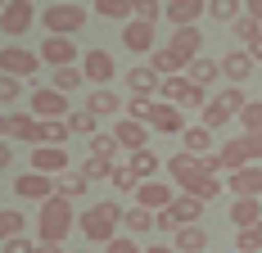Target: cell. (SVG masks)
I'll list each match as a JSON object with an SVG mask.
<instances>
[{
	"label": "cell",
	"instance_id": "5bb4252c",
	"mask_svg": "<svg viewBox=\"0 0 262 253\" xmlns=\"http://www.w3.org/2000/svg\"><path fill=\"white\" fill-rule=\"evenodd\" d=\"M163 50H167V54H177L185 68H190V64L199 59V27H177V32L167 36V46H163Z\"/></svg>",
	"mask_w": 262,
	"mask_h": 253
},
{
	"label": "cell",
	"instance_id": "91938a15",
	"mask_svg": "<svg viewBox=\"0 0 262 253\" xmlns=\"http://www.w3.org/2000/svg\"><path fill=\"white\" fill-rule=\"evenodd\" d=\"M86 253H91V249H86Z\"/></svg>",
	"mask_w": 262,
	"mask_h": 253
},
{
	"label": "cell",
	"instance_id": "e575fe53",
	"mask_svg": "<svg viewBox=\"0 0 262 253\" xmlns=\"http://www.w3.org/2000/svg\"><path fill=\"white\" fill-rule=\"evenodd\" d=\"M122 226H127L131 235H140V230H154V213H145V208H136V203H131L127 213H122Z\"/></svg>",
	"mask_w": 262,
	"mask_h": 253
},
{
	"label": "cell",
	"instance_id": "ac0fdd59",
	"mask_svg": "<svg viewBox=\"0 0 262 253\" xmlns=\"http://www.w3.org/2000/svg\"><path fill=\"white\" fill-rule=\"evenodd\" d=\"M199 14H208V0H172V5H163V18L172 27H194Z\"/></svg>",
	"mask_w": 262,
	"mask_h": 253
},
{
	"label": "cell",
	"instance_id": "8fae6325",
	"mask_svg": "<svg viewBox=\"0 0 262 253\" xmlns=\"http://www.w3.org/2000/svg\"><path fill=\"white\" fill-rule=\"evenodd\" d=\"M81 77H86V81H95V86L104 91V81H113V77H118L113 54H108V50H86V54H81Z\"/></svg>",
	"mask_w": 262,
	"mask_h": 253
},
{
	"label": "cell",
	"instance_id": "60d3db41",
	"mask_svg": "<svg viewBox=\"0 0 262 253\" xmlns=\"http://www.w3.org/2000/svg\"><path fill=\"white\" fill-rule=\"evenodd\" d=\"M18 235H23V217L14 208H0V244L5 240H18Z\"/></svg>",
	"mask_w": 262,
	"mask_h": 253
},
{
	"label": "cell",
	"instance_id": "f5cc1de1",
	"mask_svg": "<svg viewBox=\"0 0 262 253\" xmlns=\"http://www.w3.org/2000/svg\"><path fill=\"white\" fill-rule=\"evenodd\" d=\"M9 158H14V150H9V140H0V167H9Z\"/></svg>",
	"mask_w": 262,
	"mask_h": 253
},
{
	"label": "cell",
	"instance_id": "681fc988",
	"mask_svg": "<svg viewBox=\"0 0 262 253\" xmlns=\"http://www.w3.org/2000/svg\"><path fill=\"white\" fill-rule=\"evenodd\" d=\"M5 253H36V244L27 235H18V240H5Z\"/></svg>",
	"mask_w": 262,
	"mask_h": 253
},
{
	"label": "cell",
	"instance_id": "ee69618b",
	"mask_svg": "<svg viewBox=\"0 0 262 253\" xmlns=\"http://www.w3.org/2000/svg\"><path fill=\"white\" fill-rule=\"evenodd\" d=\"M231 32H235L239 41H244V50H249V46H253V41H258V36H262V23H253V18L244 14V18H239V23L231 27Z\"/></svg>",
	"mask_w": 262,
	"mask_h": 253
},
{
	"label": "cell",
	"instance_id": "f907efd6",
	"mask_svg": "<svg viewBox=\"0 0 262 253\" xmlns=\"http://www.w3.org/2000/svg\"><path fill=\"white\" fill-rule=\"evenodd\" d=\"M104 249H108V253H145V249H136L131 240H122V235H118V240H108Z\"/></svg>",
	"mask_w": 262,
	"mask_h": 253
},
{
	"label": "cell",
	"instance_id": "7bdbcfd3",
	"mask_svg": "<svg viewBox=\"0 0 262 253\" xmlns=\"http://www.w3.org/2000/svg\"><path fill=\"white\" fill-rule=\"evenodd\" d=\"M91 154H95V158H113V154H118L113 131H95V136H91Z\"/></svg>",
	"mask_w": 262,
	"mask_h": 253
},
{
	"label": "cell",
	"instance_id": "4316f807",
	"mask_svg": "<svg viewBox=\"0 0 262 253\" xmlns=\"http://www.w3.org/2000/svg\"><path fill=\"white\" fill-rule=\"evenodd\" d=\"M177 253H208V230L204 226H181L177 230Z\"/></svg>",
	"mask_w": 262,
	"mask_h": 253
},
{
	"label": "cell",
	"instance_id": "7a4b0ae2",
	"mask_svg": "<svg viewBox=\"0 0 262 253\" xmlns=\"http://www.w3.org/2000/svg\"><path fill=\"white\" fill-rule=\"evenodd\" d=\"M36 226H41V240L46 244H63V235L77 226V213H73V203L50 195V199L41 203V217H36Z\"/></svg>",
	"mask_w": 262,
	"mask_h": 253
},
{
	"label": "cell",
	"instance_id": "db71d44e",
	"mask_svg": "<svg viewBox=\"0 0 262 253\" xmlns=\"http://www.w3.org/2000/svg\"><path fill=\"white\" fill-rule=\"evenodd\" d=\"M36 253H68V249H63V244H46V240H41V244H36Z\"/></svg>",
	"mask_w": 262,
	"mask_h": 253
},
{
	"label": "cell",
	"instance_id": "f546056e",
	"mask_svg": "<svg viewBox=\"0 0 262 253\" xmlns=\"http://www.w3.org/2000/svg\"><path fill=\"white\" fill-rule=\"evenodd\" d=\"M54 195H59V199H81V195H86V177H81V172H63V177L54 181Z\"/></svg>",
	"mask_w": 262,
	"mask_h": 253
},
{
	"label": "cell",
	"instance_id": "30bf717a",
	"mask_svg": "<svg viewBox=\"0 0 262 253\" xmlns=\"http://www.w3.org/2000/svg\"><path fill=\"white\" fill-rule=\"evenodd\" d=\"M32 172L59 181L68 172V150H59V145H36V150H32Z\"/></svg>",
	"mask_w": 262,
	"mask_h": 253
},
{
	"label": "cell",
	"instance_id": "2e32d148",
	"mask_svg": "<svg viewBox=\"0 0 262 253\" xmlns=\"http://www.w3.org/2000/svg\"><path fill=\"white\" fill-rule=\"evenodd\" d=\"M158 86H163V77H158L149 64H140V68H127V91H131V100H154Z\"/></svg>",
	"mask_w": 262,
	"mask_h": 253
},
{
	"label": "cell",
	"instance_id": "7dc6e473",
	"mask_svg": "<svg viewBox=\"0 0 262 253\" xmlns=\"http://www.w3.org/2000/svg\"><path fill=\"white\" fill-rule=\"evenodd\" d=\"M18 95H23V81L0 73V104H18Z\"/></svg>",
	"mask_w": 262,
	"mask_h": 253
},
{
	"label": "cell",
	"instance_id": "603a6c76",
	"mask_svg": "<svg viewBox=\"0 0 262 253\" xmlns=\"http://www.w3.org/2000/svg\"><path fill=\"white\" fill-rule=\"evenodd\" d=\"M231 222H235V230H253L262 222V199H235L231 203Z\"/></svg>",
	"mask_w": 262,
	"mask_h": 253
},
{
	"label": "cell",
	"instance_id": "1f68e13d",
	"mask_svg": "<svg viewBox=\"0 0 262 253\" xmlns=\"http://www.w3.org/2000/svg\"><path fill=\"white\" fill-rule=\"evenodd\" d=\"M208 14L217 18V23H231V27H235L239 18H244V5H239V0H208Z\"/></svg>",
	"mask_w": 262,
	"mask_h": 253
},
{
	"label": "cell",
	"instance_id": "e0dca14e",
	"mask_svg": "<svg viewBox=\"0 0 262 253\" xmlns=\"http://www.w3.org/2000/svg\"><path fill=\"white\" fill-rule=\"evenodd\" d=\"M226 185L235 190V199H262V167H258V163H249V167L231 172Z\"/></svg>",
	"mask_w": 262,
	"mask_h": 253
},
{
	"label": "cell",
	"instance_id": "f6af8a7d",
	"mask_svg": "<svg viewBox=\"0 0 262 253\" xmlns=\"http://www.w3.org/2000/svg\"><path fill=\"white\" fill-rule=\"evenodd\" d=\"M108 185H113V190H136L140 181L127 172V163H113V172H108Z\"/></svg>",
	"mask_w": 262,
	"mask_h": 253
},
{
	"label": "cell",
	"instance_id": "9c48e42d",
	"mask_svg": "<svg viewBox=\"0 0 262 253\" xmlns=\"http://www.w3.org/2000/svg\"><path fill=\"white\" fill-rule=\"evenodd\" d=\"M172 199H177V195H172V185H167V181H140V185H136V208H145V213H163V208H172Z\"/></svg>",
	"mask_w": 262,
	"mask_h": 253
},
{
	"label": "cell",
	"instance_id": "8d00e7d4",
	"mask_svg": "<svg viewBox=\"0 0 262 253\" xmlns=\"http://www.w3.org/2000/svg\"><path fill=\"white\" fill-rule=\"evenodd\" d=\"M231 118H235V113H231L226 104L217 100V95H212V100L204 104V126H208V131H212V126H226V122H231Z\"/></svg>",
	"mask_w": 262,
	"mask_h": 253
},
{
	"label": "cell",
	"instance_id": "b9f144b4",
	"mask_svg": "<svg viewBox=\"0 0 262 253\" xmlns=\"http://www.w3.org/2000/svg\"><path fill=\"white\" fill-rule=\"evenodd\" d=\"M131 18H136V23H149V27H154L158 18H163V5H158V0H136Z\"/></svg>",
	"mask_w": 262,
	"mask_h": 253
},
{
	"label": "cell",
	"instance_id": "cb8c5ba5",
	"mask_svg": "<svg viewBox=\"0 0 262 253\" xmlns=\"http://www.w3.org/2000/svg\"><path fill=\"white\" fill-rule=\"evenodd\" d=\"M127 172H131L136 181H154V177H158V154H154V150L127 154Z\"/></svg>",
	"mask_w": 262,
	"mask_h": 253
},
{
	"label": "cell",
	"instance_id": "9f6ffc18",
	"mask_svg": "<svg viewBox=\"0 0 262 253\" xmlns=\"http://www.w3.org/2000/svg\"><path fill=\"white\" fill-rule=\"evenodd\" d=\"M145 253H177V249H167V244H154V249H145Z\"/></svg>",
	"mask_w": 262,
	"mask_h": 253
},
{
	"label": "cell",
	"instance_id": "11a10c76",
	"mask_svg": "<svg viewBox=\"0 0 262 253\" xmlns=\"http://www.w3.org/2000/svg\"><path fill=\"white\" fill-rule=\"evenodd\" d=\"M249 54H253V64H262V36L253 41V46H249Z\"/></svg>",
	"mask_w": 262,
	"mask_h": 253
},
{
	"label": "cell",
	"instance_id": "6f0895ef",
	"mask_svg": "<svg viewBox=\"0 0 262 253\" xmlns=\"http://www.w3.org/2000/svg\"><path fill=\"white\" fill-rule=\"evenodd\" d=\"M5 131H9V118H5V113H0V140H5Z\"/></svg>",
	"mask_w": 262,
	"mask_h": 253
},
{
	"label": "cell",
	"instance_id": "52a82bcc",
	"mask_svg": "<svg viewBox=\"0 0 262 253\" xmlns=\"http://www.w3.org/2000/svg\"><path fill=\"white\" fill-rule=\"evenodd\" d=\"M36 18H41V14H36L32 0H9V5L0 9V32H5V36H23Z\"/></svg>",
	"mask_w": 262,
	"mask_h": 253
},
{
	"label": "cell",
	"instance_id": "ab89813d",
	"mask_svg": "<svg viewBox=\"0 0 262 253\" xmlns=\"http://www.w3.org/2000/svg\"><path fill=\"white\" fill-rule=\"evenodd\" d=\"M239 126H244V136H262V104H258V100L244 104V113H239Z\"/></svg>",
	"mask_w": 262,
	"mask_h": 253
},
{
	"label": "cell",
	"instance_id": "484cf974",
	"mask_svg": "<svg viewBox=\"0 0 262 253\" xmlns=\"http://www.w3.org/2000/svg\"><path fill=\"white\" fill-rule=\"evenodd\" d=\"M181 140H185V154H194V158H208V154H212V131L204 122H199V126H185Z\"/></svg>",
	"mask_w": 262,
	"mask_h": 253
},
{
	"label": "cell",
	"instance_id": "f35d334b",
	"mask_svg": "<svg viewBox=\"0 0 262 253\" xmlns=\"http://www.w3.org/2000/svg\"><path fill=\"white\" fill-rule=\"evenodd\" d=\"M68 131L73 136H95V113L91 109H73L68 113Z\"/></svg>",
	"mask_w": 262,
	"mask_h": 253
},
{
	"label": "cell",
	"instance_id": "4fadbf2b",
	"mask_svg": "<svg viewBox=\"0 0 262 253\" xmlns=\"http://www.w3.org/2000/svg\"><path fill=\"white\" fill-rule=\"evenodd\" d=\"M145 126H154V131H163V136H177V131H185V113H181V109H172V104H163V100H154V104H149Z\"/></svg>",
	"mask_w": 262,
	"mask_h": 253
},
{
	"label": "cell",
	"instance_id": "d590c367",
	"mask_svg": "<svg viewBox=\"0 0 262 253\" xmlns=\"http://www.w3.org/2000/svg\"><path fill=\"white\" fill-rule=\"evenodd\" d=\"M185 195H194V199H199V203L217 199V195H222V177H212V172H208V177H199V181H194V185H190Z\"/></svg>",
	"mask_w": 262,
	"mask_h": 253
},
{
	"label": "cell",
	"instance_id": "7402d4cb",
	"mask_svg": "<svg viewBox=\"0 0 262 253\" xmlns=\"http://www.w3.org/2000/svg\"><path fill=\"white\" fill-rule=\"evenodd\" d=\"M122 41H127V50H136V54H145V50L154 54V27L131 18V23H122Z\"/></svg>",
	"mask_w": 262,
	"mask_h": 253
},
{
	"label": "cell",
	"instance_id": "5b68a950",
	"mask_svg": "<svg viewBox=\"0 0 262 253\" xmlns=\"http://www.w3.org/2000/svg\"><path fill=\"white\" fill-rule=\"evenodd\" d=\"M0 73L14 77V81H27V77L41 73V54L23 50V46H5V50H0Z\"/></svg>",
	"mask_w": 262,
	"mask_h": 253
},
{
	"label": "cell",
	"instance_id": "8992f818",
	"mask_svg": "<svg viewBox=\"0 0 262 253\" xmlns=\"http://www.w3.org/2000/svg\"><path fill=\"white\" fill-rule=\"evenodd\" d=\"M32 118L36 122H54V118H68L73 109H68V95H59L54 86H41V91H32Z\"/></svg>",
	"mask_w": 262,
	"mask_h": 253
},
{
	"label": "cell",
	"instance_id": "c3c4849f",
	"mask_svg": "<svg viewBox=\"0 0 262 253\" xmlns=\"http://www.w3.org/2000/svg\"><path fill=\"white\" fill-rule=\"evenodd\" d=\"M235 145L244 150V158H249V163H258V158H262V136H239Z\"/></svg>",
	"mask_w": 262,
	"mask_h": 253
},
{
	"label": "cell",
	"instance_id": "7c38bea8",
	"mask_svg": "<svg viewBox=\"0 0 262 253\" xmlns=\"http://www.w3.org/2000/svg\"><path fill=\"white\" fill-rule=\"evenodd\" d=\"M217 64H222V77H231V86H244V81L253 77V68H258V64H253V54L244 50V46H239V50H226Z\"/></svg>",
	"mask_w": 262,
	"mask_h": 253
},
{
	"label": "cell",
	"instance_id": "4dcf8cb0",
	"mask_svg": "<svg viewBox=\"0 0 262 253\" xmlns=\"http://www.w3.org/2000/svg\"><path fill=\"white\" fill-rule=\"evenodd\" d=\"M91 9H95V14H104V18H118V23H131L136 0H95Z\"/></svg>",
	"mask_w": 262,
	"mask_h": 253
},
{
	"label": "cell",
	"instance_id": "d4e9b609",
	"mask_svg": "<svg viewBox=\"0 0 262 253\" xmlns=\"http://www.w3.org/2000/svg\"><path fill=\"white\" fill-rule=\"evenodd\" d=\"M185 77H190L194 86H204V91H208L212 81L222 77V64H217V59H208V54H199V59H194V64L185 68Z\"/></svg>",
	"mask_w": 262,
	"mask_h": 253
},
{
	"label": "cell",
	"instance_id": "83f0119b",
	"mask_svg": "<svg viewBox=\"0 0 262 253\" xmlns=\"http://www.w3.org/2000/svg\"><path fill=\"white\" fill-rule=\"evenodd\" d=\"M86 109H91L95 118H108V113H122L127 104H122V95H113V91H91V100H86Z\"/></svg>",
	"mask_w": 262,
	"mask_h": 253
},
{
	"label": "cell",
	"instance_id": "74e56055",
	"mask_svg": "<svg viewBox=\"0 0 262 253\" xmlns=\"http://www.w3.org/2000/svg\"><path fill=\"white\" fill-rule=\"evenodd\" d=\"M81 81H86V77H81V68H77V64H73V68H54V91H59V95L77 91Z\"/></svg>",
	"mask_w": 262,
	"mask_h": 253
},
{
	"label": "cell",
	"instance_id": "bcb514c9",
	"mask_svg": "<svg viewBox=\"0 0 262 253\" xmlns=\"http://www.w3.org/2000/svg\"><path fill=\"white\" fill-rule=\"evenodd\" d=\"M235 244H239V253H258V249H262V222H258L253 230H239Z\"/></svg>",
	"mask_w": 262,
	"mask_h": 253
},
{
	"label": "cell",
	"instance_id": "680465c9",
	"mask_svg": "<svg viewBox=\"0 0 262 253\" xmlns=\"http://www.w3.org/2000/svg\"><path fill=\"white\" fill-rule=\"evenodd\" d=\"M0 9H5V5H0Z\"/></svg>",
	"mask_w": 262,
	"mask_h": 253
},
{
	"label": "cell",
	"instance_id": "9a60e30c",
	"mask_svg": "<svg viewBox=\"0 0 262 253\" xmlns=\"http://www.w3.org/2000/svg\"><path fill=\"white\" fill-rule=\"evenodd\" d=\"M73 59H77V46H73L68 36H46V41H41V64H50V68H73Z\"/></svg>",
	"mask_w": 262,
	"mask_h": 253
},
{
	"label": "cell",
	"instance_id": "ba28073f",
	"mask_svg": "<svg viewBox=\"0 0 262 253\" xmlns=\"http://www.w3.org/2000/svg\"><path fill=\"white\" fill-rule=\"evenodd\" d=\"M167 177L177 181L181 190H190L199 177H208V167H204V158H194V154L181 150V154H172V158H167Z\"/></svg>",
	"mask_w": 262,
	"mask_h": 253
},
{
	"label": "cell",
	"instance_id": "277c9868",
	"mask_svg": "<svg viewBox=\"0 0 262 253\" xmlns=\"http://www.w3.org/2000/svg\"><path fill=\"white\" fill-rule=\"evenodd\" d=\"M158 91H163V104H172V109H181V113H185V109H204V104H208V91L194 86L190 77H167Z\"/></svg>",
	"mask_w": 262,
	"mask_h": 253
},
{
	"label": "cell",
	"instance_id": "816d5d0a",
	"mask_svg": "<svg viewBox=\"0 0 262 253\" xmlns=\"http://www.w3.org/2000/svg\"><path fill=\"white\" fill-rule=\"evenodd\" d=\"M244 14H249L253 23H262V0H249V5H244Z\"/></svg>",
	"mask_w": 262,
	"mask_h": 253
},
{
	"label": "cell",
	"instance_id": "d6986e66",
	"mask_svg": "<svg viewBox=\"0 0 262 253\" xmlns=\"http://www.w3.org/2000/svg\"><path fill=\"white\" fill-rule=\"evenodd\" d=\"M113 140H118V150H149V126H140V122H131V118H122V122L113 126Z\"/></svg>",
	"mask_w": 262,
	"mask_h": 253
},
{
	"label": "cell",
	"instance_id": "ffe728a7",
	"mask_svg": "<svg viewBox=\"0 0 262 253\" xmlns=\"http://www.w3.org/2000/svg\"><path fill=\"white\" fill-rule=\"evenodd\" d=\"M14 190H18V199H36V203H46L54 195V181L50 177H41V172H23V177L14 181Z\"/></svg>",
	"mask_w": 262,
	"mask_h": 253
},
{
	"label": "cell",
	"instance_id": "836d02e7",
	"mask_svg": "<svg viewBox=\"0 0 262 253\" xmlns=\"http://www.w3.org/2000/svg\"><path fill=\"white\" fill-rule=\"evenodd\" d=\"M68 136H73V131H68V118L41 122V145H59V150H63V145H68Z\"/></svg>",
	"mask_w": 262,
	"mask_h": 253
},
{
	"label": "cell",
	"instance_id": "d6a6232c",
	"mask_svg": "<svg viewBox=\"0 0 262 253\" xmlns=\"http://www.w3.org/2000/svg\"><path fill=\"white\" fill-rule=\"evenodd\" d=\"M113 163H118V158H95V154H86V163H81L77 172L86 177V185H91V181H108V172H113Z\"/></svg>",
	"mask_w": 262,
	"mask_h": 253
},
{
	"label": "cell",
	"instance_id": "44dd1931",
	"mask_svg": "<svg viewBox=\"0 0 262 253\" xmlns=\"http://www.w3.org/2000/svg\"><path fill=\"white\" fill-rule=\"evenodd\" d=\"M9 140H23V145H41V122L32 118V113H9V131H5Z\"/></svg>",
	"mask_w": 262,
	"mask_h": 253
},
{
	"label": "cell",
	"instance_id": "6da1fadb",
	"mask_svg": "<svg viewBox=\"0 0 262 253\" xmlns=\"http://www.w3.org/2000/svg\"><path fill=\"white\" fill-rule=\"evenodd\" d=\"M118 226H122V208H118L113 199L91 203V213L81 217V235H86L91 244H108V240H118Z\"/></svg>",
	"mask_w": 262,
	"mask_h": 253
},
{
	"label": "cell",
	"instance_id": "f1b7e54d",
	"mask_svg": "<svg viewBox=\"0 0 262 253\" xmlns=\"http://www.w3.org/2000/svg\"><path fill=\"white\" fill-rule=\"evenodd\" d=\"M149 68H154V73L163 77V81H167V77H185V64L177 59V54H167L163 46H158V50L149 54Z\"/></svg>",
	"mask_w": 262,
	"mask_h": 253
},
{
	"label": "cell",
	"instance_id": "3957f363",
	"mask_svg": "<svg viewBox=\"0 0 262 253\" xmlns=\"http://www.w3.org/2000/svg\"><path fill=\"white\" fill-rule=\"evenodd\" d=\"M41 23H46V32L50 36H77L81 27H86V5H77V0H54L50 9H41Z\"/></svg>",
	"mask_w": 262,
	"mask_h": 253
}]
</instances>
